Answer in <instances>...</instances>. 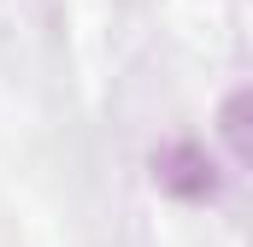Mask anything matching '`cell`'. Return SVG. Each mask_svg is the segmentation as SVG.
<instances>
[{
    "label": "cell",
    "mask_w": 253,
    "mask_h": 247,
    "mask_svg": "<svg viewBox=\"0 0 253 247\" xmlns=\"http://www.w3.org/2000/svg\"><path fill=\"white\" fill-rule=\"evenodd\" d=\"M147 177H153L159 194H171L183 206H212L224 194V171L200 141H159L153 159H147Z\"/></svg>",
    "instance_id": "1"
},
{
    "label": "cell",
    "mask_w": 253,
    "mask_h": 247,
    "mask_svg": "<svg viewBox=\"0 0 253 247\" xmlns=\"http://www.w3.org/2000/svg\"><path fill=\"white\" fill-rule=\"evenodd\" d=\"M218 141H224V153H230L236 171L253 165V88L248 82L224 94V106H218Z\"/></svg>",
    "instance_id": "2"
}]
</instances>
